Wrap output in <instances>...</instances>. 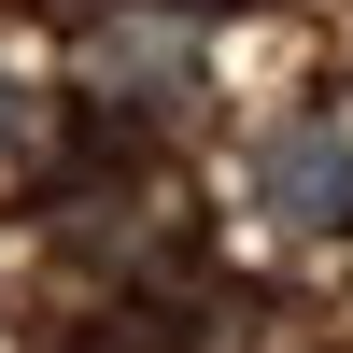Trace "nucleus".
Wrapping results in <instances>:
<instances>
[{
	"mask_svg": "<svg viewBox=\"0 0 353 353\" xmlns=\"http://www.w3.org/2000/svg\"><path fill=\"white\" fill-rule=\"evenodd\" d=\"M198 57H212L198 0H99L85 14V113L99 128H156V113L198 99Z\"/></svg>",
	"mask_w": 353,
	"mask_h": 353,
	"instance_id": "1",
	"label": "nucleus"
},
{
	"mask_svg": "<svg viewBox=\"0 0 353 353\" xmlns=\"http://www.w3.org/2000/svg\"><path fill=\"white\" fill-rule=\"evenodd\" d=\"M254 212H269L283 241H339L353 226V128L339 113H283V128L254 141Z\"/></svg>",
	"mask_w": 353,
	"mask_h": 353,
	"instance_id": "2",
	"label": "nucleus"
},
{
	"mask_svg": "<svg viewBox=\"0 0 353 353\" xmlns=\"http://www.w3.org/2000/svg\"><path fill=\"white\" fill-rule=\"evenodd\" d=\"M0 156H28V85L0 71Z\"/></svg>",
	"mask_w": 353,
	"mask_h": 353,
	"instance_id": "3",
	"label": "nucleus"
}]
</instances>
